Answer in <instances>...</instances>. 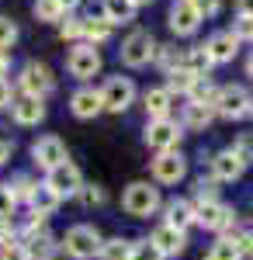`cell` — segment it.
Returning a JSON list of instances; mask_svg holds the SVG:
<instances>
[{"label": "cell", "instance_id": "obj_9", "mask_svg": "<svg viewBox=\"0 0 253 260\" xmlns=\"http://www.w3.org/2000/svg\"><path fill=\"white\" fill-rule=\"evenodd\" d=\"M195 222H201L205 229H215V233H226V229H233L236 215H233L229 205H222V201L215 198V201H198Z\"/></svg>", "mask_w": 253, "mask_h": 260}, {"label": "cell", "instance_id": "obj_18", "mask_svg": "<svg viewBox=\"0 0 253 260\" xmlns=\"http://www.w3.org/2000/svg\"><path fill=\"white\" fill-rule=\"evenodd\" d=\"M149 243H153L163 257H177V253H184V243H187V240H184V233H180V229H174V225H167V222H163V225H156V229H153Z\"/></svg>", "mask_w": 253, "mask_h": 260}, {"label": "cell", "instance_id": "obj_8", "mask_svg": "<svg viewBox=\"0 0 253 260\" xmlns=\"http://www.w3.org/2000/svg\"><path fill=\"white\" fill-rule=\"evenodd\" d=\"M66 70H70V77H77V80H90V77L101 73V52L94 45L80 42L77 49L70 52V59H66Z\"/></svg>", "mask_w": 253, "mask_h": 260}, {"label": "cell", "instance_id": "obj_33", "mask_svg": "<svg viewBox=\"0 0 253 260\" xmlns=\"http://www.w3.org/2000/svg\"><path fill=\"white\" fill-rule=\"evenodd\" d=\"M129 260H167V257H163L149 240H139V243H132V257Z\"/></svg>", "mask_w": 253, "mask_h": 260}, {"label": "cell", "instance_id": "obj_32", "mask_svg": "<svg viewBox=\"0 0 253 260\" xmlns=\"http://www.w3.org/2000/svg\"><path fill=\"white\" fill-rule=\"evenodd\" d=\"M208 257H212V260H243V250H239L233 240H226V236H222V240L212 246V253H208Z\"/></svg>", "mask_w": 253, "mask_h": 260}, {"label": "cell", "instance_id": "obj_26", "mask_svg": "<svg viewBox=\"0 0 253 260\" xmlns=\"http://www.w3.org/2000/svg\"><path fill=\"white\" fill-rule=\"evenodd\" d=\"M104 14H108L111 24L115 21H132L136 18V4L132 0H104Z\"/></svg>", "mask_w": 253, "mask_h": 260}, {"label": "cell", "instance_id": "obj_41", "mask_svg": "<svg viewBox=\"0 0 253 260\" xmlns=\"http://www.w3.org/2000/svg\"><path fill=\"white\" fill-rule=\"evenodd\" d=\"M195 194H198V201H215V177H208V180L201 177V180H198V191H195Z\"/></svg>", "mask_w": 253, "mask_h": 260}, {"label": "cell", "instance_id": "obj_29", "mask_svg": "<svg viewBox=\"0 0 253 260\" xmlns=\"http://www.w3.org/2000/svg\"><path fill=\"white\" fill-rule=\"evenodd\" d=\"M187 98L195 101V104H212V108H215V98H218V87H212V83L205 80V77H198V80H195V87L187 90Z\"/></svg>", "mask_w": 253, "mask_h": 260}, {"label": "cell", "instance_id": "obj_4", "mask_svg": "<svg viewBox=\"0 0 253 260\" xmlns=\"http://www.w3.org/2000/svg\"><path fill=\"white\" fill-rule=\"evenodd\" d=\"M18 87H21V94L45 98V94H52L56 77H52V70H49L45 62H24V66H21V77H18Z\"/></svg>", "mask_w": 253, "mask_h": 260}, {"label": "cell", "instance_id": "obj_45", "mask_svg": "<svg viewBox=\"0 0 253 260\" xmlns=\"http://www.w3.org/2000/svg\"><path fill=\"white\" fill-rule=\"evenodd\" d=\"M236 11L239 18H253V0H236Z\"/></svg>", "mask_w": 253, "mask_h": 260}, {"label": "cell", "instance_id": "obj_5", "mask_svg": "<svg viewBox=\"0 0 253 260\" xmlns=\"http://www.w3.org/2000/svg\"><path fill=\"white\" fill-rule=\"evenodd\" d=\"M156 49L160 45H156V39L149 31H132L129 39L121 42V62L139 70V66H146L149 59H156Z\"/></svg>", "mask_w": 253, "mask_h": 260}, {"label": "cell", "instance_id": "obj_39", "mask_svg": "<svg viewBox=\"0 0 253 260\" xmlns=\"http://www.w3.org/2000/svg\"><path fill=\"white\" fill-rule=\"evenodd\" d=\"M233 35H236V42H253V18L233 21Z\"/></svg>", "mask_w": 253, "mask_h": 260}, {"label": "cell", "instance_id": "obj_38", "mask_svg": "<svg viewBox=\"0 0 253 260\" xmlns=\"http://www.w3.org/2000/svg\"><path fill=\"white\" fill-rule=\"evenodd\" d=\"M80 201H83L87 208H94V205H104V191H101L98 184H83V187H80Z\"/></svg>", "mask_w": 253, "mask_h": 260}, {"label": "cell", "instance_id": "obj_30", "mask_svg": "<svg viewBox=\"0 0 253 260\" xmlns=\"http://www.w3.org/2000/svg\"><path fill=\"white\" fill-rule=\"evenodd\" d=\"M7 187H11V194H14V201H28L31 194H35V187H39V184H35V180L28 177V174H18V177L11 180Z\"/></svg>", "mask_w": 253, "mask_h": 260}, {"label": "cell", "instance_id": "obj_16", "mask_svg": "<svg viewBox=\"0 0 253 260\" xmlns=\"http://www.w3.org/2000/svg\"><path fill=\"white\" fill-rule=\"evenodd\" d=\"M11 115L18 125H39L45 118V104L42 98H31V94H21V98L11 101Z\"/></svg>", "mask_w": 253, "mask_h": 260}, {"label": "cell", "instance_id": "obj_42", "mask_svg": "<svg viewBox=\"0 0 253 260\" xmlns=\"http://www.w3.org/2000/svg\"><path fill=\"white\" fill-rule=\"evenodd\" d=\"M198 14L201 18H212V14H218V0H195Z\"/></svg>", "mask_w": 253, "mask_h": 260}, {"label": "cell", "instance_id": "obj_10", "mask_svg": "<svg viewBox=\"0 0 253 260\" xmlns=\"http://www.w3.org/2000/svg\"><path fill=\"white\" fill-rule=\"evenodd\" d=\"M45 184L56 191L59 198H70V194H80V187H83V177H80L77 167L66 160V163H59V167H52V170H49Z\"/></svg>", "mask_w": 253, "mask_h": 260}, {"label": "cell", "instance_id": "obj_12", "mask_svg": "<svg viewBox=\"0 0 253 260\" xmlns=\"http://www.w3.org/2000/svg\"><path fill=\"white\" fill-rule=\"evenodd\" d=\"M201 14H198L195 0H174V7H170V28H174V35H195L198 28H201Z\"/></svg>", "mask_w": 253, "mask_h": 260}, {"label": "cell", "instance_id": "obj_14", "mask_svg": "<svg viewBox=\"0 0 253 260\" xmlns=\"http://www.w3.org/2000/svg\"><path fill=\"white\" fill-rule=\"evenodd\" d=\"M31 156H35L39 167L52 170L59 163H66V146H62V139H56V136H42V139L31 146Z\"/></svg>", "mask_w": 253, "mask_h": 260}, {"label": "cell", "instance_id": "obj_21", "mask_svg": "<svg viewBox=\"0 0 253 260\" xmlns=\"http://www.w3.org/2000/svg\"><path fill=\"white\" fill-rule=\"evenodd\" d=\"M59 201H62V198H59L49 184H39V187H35V194L28 198V205H31V215L45 219V215H52V212L59 208Z\"/></svg>", "mask_w": 253, "mask_h": 260}, {"label": "cell", "instance_id": "obj_23", "mask_svg": "<svg viewBox=\"0 0 253 260\" xmlns=\"http://www.w3.org/2000/svg\"><path fill=\"white\" fill-rule=\"evenodd\" d=\"M195 222V208H191V201H184V198H174V201H167V225H174V229H187Z\"/></svg>", "mask_w": 253, "mask_h": 260}, {"label": "cell", "instance_id": "obj_11", "mask_svg": "<svg viewBox=\"0 0 253 260\" xmlns=\"http://www.w3.org/2000/svg\"><path fill=\"white\" fill-rule=\"evenodd\" d=\"M24 250H28V257L35 260H45L49 253H52V236H49V229H45V219H39V215H31V222H28V229H24Z\"/></svg>", "mask_w": 253, "mask_h": 260}, {"label": "cell", "instance_id": "obj_31", "mask_svg": "<svg viewBox=\"0 0 253 260\" xmlns=\"http://www.w3.org/2000/svg\"><path fill=\"white\" fill-rule=\"evenodd\" d=\"M35 18L39 21H62L66 11L59 7V0H35Z\"/></svg>", "mask_w": 253, "mask_h": 260}, {"label": "cell", "instance_id": "obj_52", "mask_svg": "<svg viewBox=\"0 0 253 260\" xmlns=\"http://www.w3.org/2000/svg\"><path fill=\"white\" fill-rule=\"evenodd\" d=\"M208 260H212V257H208Z\"/></svg>", "mask_w": 253, "mask_h": 260}, {"label": "cell", "instance_id": "obj_50", "mask_svg": "<svg viewBox=\"0 0 253 260\" xmlns=\"http://www.w3.org/2000/svg\"><path fill=\"white\" fill-rule=\"evenodd\" d=\"M246 253L253 257V233H250V243H246Z\"/></svg>", "mask_w": 253, "mask_h": 260}, {"label": "cell", "instance_id": "obj_51", "mask_svg": "<svg viewBox=\"0 0 253 260\" xmlns=\"http://www.w3.org/2000/svg\"><path fill=\"white\" fill-rule=\"evenodd\" d=\"M132 4H136V7H142V4H153V0H132Z\"/></svg>", "mask_w": 253, "mask_h": 260}, {"label": "cell", "instance_id": "obj_37", "mask_svg": "<svg viewBox=\"0 0 253 260\" xmlns=\"http://www.w3.org/2000/svg\"><path fill=\"white\" fill-rule=\"evenodd\" d=\"M59 35H62V39H70V42L83 39V21H80V18H70V14H66L62 28H59Z\"/></svg>", "mask_w": 253, "mask_h": 260}, {"label": "cell", "instance_id": "obj_1", "mask_svg": "<svg viewBox=\"0 0 253 260\" xmlns=\"http://www.w3.org/2000/svg\"><path fill=\"white\" fill-rule=\"evenodd\" d=\"M121 208H125L129 215H136V219L153 215L156 208H160V187L146 184V180L129 184V187H125V194H121Z\"/></svg>", "mask_w": 253, "mask_h": 260}, {"label": "cell", "instance_id": "obj_43", "mask_svg": "<svg viewBox=\"0 0 253 260\" xmlns=\"http://www.w3.org/2000/svg\"><path fill=\"white\" fill-rule=\"evenodd\" d=\"M11 243H18L14 229H11V222H0V250H4V246H11Z\"/></svg>", "mask_w": 253, "mask_h": 260}, {"label": "cell", "instance_id": "obj_48", "mask_svg": "<svg viewBox=\"0 0 253 260\" xmlns=\"http://www.w3.org/2000/svg\"><path fill=\"white\" fill-rule=\"evenodd\" d=\"M80 0H59V7H62V11H66V14H70V11H73V7H77Z\"/></svg>", "mask_w": 253, "mask_h": 260}, {"label": "cell", "instance_id": "obj_47", "mask_svg": "<svg viewBox=\"0 0 253 260\" xmlns=\"http://www.w3.org/2000/svg\"><path fill=\"white\" fill-rule=\"evenodd\" d=\"M7 66H11V56H7V52H4V49H0V77H4V73H7Z\"/></svg>", "mask_w": 253, "mask_h": 260}, {"label": "cell", "instance_id": "obj_22", "mask_svg": "<svg viewBox=\"0 0 253 260\" xmlns=\"http://www.w3.org/2000/svg\"><path fill=\"white\" fill-rule=\"evenodd\" d=\"M215 118V108L212 104H184V128H195V132H205Z\"/></svg>", "mask_w": 253, "mask_h": 260}, {"label": "cell", "instance_id": "obj_35", "mask_svg": "<svg viewBox=\"0 0 253 260\" xmlns=\"http://www.w3.org/2000/svg\"><path fill=\"white\" fill-rule=\"evenodd\" d=\"M14 194H11V187L7 184H0V222H11V215H14Z\"/></svg>", "mask_w": 253, "mask_h": 260}, {"label": "cell", "instance_id": "obj_17", "mask_svg": "<svg viewBox=\"0 0 253 260\" xmlns=\"http://www.w3.org/2000/svg\"><path fill=\"white\" fill-rule=\"evenodd\" d=\"M70 111H73L77 118H98L101 111H104L101 90H94V87H80L77 94L70 98Z\"/></svg>", "mask_w": 253, "mask_h": 260}, {"label": "cell", "instance_id": "obj_15", "mask_svg": "<svg viewBox=\"0 0 253 260\" xmlns=\"http://www.w3.org/2000/svg\"><path fill=\"white\" fill-rule=\"evenodd\" d=\"M205 52H208L212 66H215V62H233L236 52H239V42H236L233 31H215L212 39L205 42Z\"/></svg>", "mask_w": 253, "mask_h": 260}, {"label": "cell", "instance_id": "obj_28", "mask_svg": "<svg viewBox=\"0 0 253 260\" xmlns=\"http://www.w3.org/2000/svg\"><path fill=\"white\" fill-rule=\"evenodd\" d=\"M195 73H187V70H170V73H167V90H170V94H187V90H191V87H195Z\"/></svg>", "mask_w": 253, "mask_h": 260}, {"label": "cell", "instance_id": "obj_49", "mask_svg": "<svg viewBox=\"0 0 253 260\" xmlns=\"http://www.w3.org/2000/svg\"><path fill=\"white\" fill-rule=\"evenodd\" d=\"M246 73H250V77H253V56H250V59H246Z\"/></svg>", "mask_w": 253, "mask_h": 260}, {"label": "cell", "instance_id": "obj_2", "mask_svg": "<svg viewBox=\"0 0 253 260\" xmlns=\"http://www.w3.org/2000/svg\"><path fill=\"white\" fill-rule=\"evenodd\" d=\"M101 233L94 229V225H73L70 233H66V253L73 260H90V257H98L101 253Z\"/></svg>", "mask_w": 253, "mask_h": 260}, {"label": "cell", "instance_id": "obj_24", "mask_svg": "<svg viewBox=\"0 0 253 260\" xmlns=\"http://www.w3.org/2000/svg\"><path fill=\"white\" fill-rule=\"evenodd\" d=\"M180 70H187V73H195V77H205V73L212 70V59H208L205 45H195V49H184V62H180Z\"/></svg>", "mask_w": 253, "mask_h": 260}, {"label": "cell", "instance_id": "obj_7", "mask_svg": "<svg viewBox=\"0 0 253 260\" xmlns=\"http://www.w3.org/2000/svg\"><path fill=\"white\" fill-rule=\"evenodd\" d=\"M180 125L170 118H160V121H149L146 125V146L149 149H156V153H170V149H177L180 146Z\"/></svg>", "mask_w": 253, "mask_h": 260}, {"label": "cell", "instance_id": "obj_46", "mask_svg": "<svg viewBox=\"0 0 253 260\" xmlns=\"http://www.w3.org/2000/svg\"><path fill=\"white\" fill-rule=\"evenodd\" d=\"M11 153H14V146H11L7 139H0V167H4V163L11 160Z\"/></svg>", "mask_w": 253, "mask_h": 260}, {"label": "cell", "instance_id": "obj_13", "mask_svg": "<svg viewBox=\"0 0 253 260\" xmlns=\"http://www.w3.org/2000/svg\"><path fill=\"white\" fill-rule=\"evenodd\" d=\"M187 174V160L177 153V149H170V153H160L153 160V177L160 180V184H177V180Z\"/></svg>", "mask_w": 253, "mask_h": 260}, {"label": "cell", "instance_id": "obj_19", "mask_svg": "<svg viewBox=\"0 0 253 260\" xmlns=\"http://www.w3.org/2000/svg\"><path fill=\"white\" fill-rule=\"evenodd\" d=\"M243 170H246V163L239 160L233 149H222V153L212 156V177L215 180H239Z\"/></svg>", "mask_w": 253, "mask_h": 260}, {"label": "cell", "instance_id": "obj_6", "mask_svg": "<svg viewBox=\"0 0 253 260\" xmlns=\"http://www.w3.org/2000/svg\"><path fill=\"white\" fill-rule=\"evenodd\" d=\"M101 101H104V111L121 115L136 101V83L129 80V77H108V83L101 87Z\"/></svg>", "mask_w": 253, "mask_h": 260}, {"label": "cell", "instance_id": "obj_40", "mask_svg": "<svg viewBox=\"0 0 253 260\" xmlns=\"http://www.w3.org/2000/svg\"><path fill=\"white\" fill-rule=\"evenodd\" d=\"M0 260H31L28 257V250H24V243H11V246H4V250H0Z\"/></svg>", "mask_w": 253, "mask_h": 260}, {"label": "cell", "instance_id": "obj_3", "mask_svg": "<svg viewBox=\"0 0 253 260\" xmlns=\"http://www.w3.org/2000/svg\"><path fill=\"white\" fill-rule=\"evenodd\" d=\"M253 111V98L239 87V83H226L218 87V98H215V115L222 118H243Z\"/></svg>", "mask_w": 253, "mask_h": 260}, {"label": "cell", "instance_id": "obj_36", "mask_svg": "<svg viewBox=\"0 0 253 260\" xmlns=\"http://www.w3.org/2000/svg\"><path fill=\"white\" fill-rule=\"evenodd\" d=\"M233 153H236V156H239L243 163H250V160H253V132H243V136L236 139Z\"/></svg>", "mask_w": 253, "mask_h": 260}, {"label": "cell", "instance_id": "obj_27", "mask_svg": "<svg viewBox=\"0 0 253 260\" xmlns=\"http://www.w3.org/2000/svg\"><path fill=\"white\" fill-rule=\"evenodd\" d=\"M101 260H129L132 257V243L129 240H108V243H101Z\"/></svg>", "mask_w": 253, "mask_h": 260}, {"label": "cell", "instance_id": "obj_34", "mask_svg": "<svg viewBox=\"0 0 253 260\" xmlns=\"http://www.w3.org/2000/svg\"><path fill=\"white\" fill-rule=\"evenodd\" d=\"M14 42H18V24H14L11 18H0V49L7 52Z\"/></svg>", "mask_w": 253, "mask_h": 260}, {"label": "cell", "instance_id": "obj_25", "mask_svg": "<svg viewBox=\"0 0 253 260\" xmlns=\"http://www.w3.org/2000/svg\"><path fill=\"white\" fill-rule=\"evenodd\" d=\"M111 31H115L111 21L83 18V39H87V45H101V42H108V39H111Z\"/></svg>", "mask_w": 253, "mask_h": 260}, {"label": "cell", "instance_id": "obj_44", "mask_svg": "<svg viewBox=\"0 0 253 260\" xmlns=\"http://www.w3.org/2000/svg\"><path fill=\"white\" fill-rule=\"evenodd\" d=\"M11 101H14V90H11V83L0 77V108H11Z\"/></svg>", "mask_w": 253, "mask_h": 260}, {"label": "cell", "instance_id": "obj_20", "mask_svg": "<svg viewBox=\"0 0 253 260\" xmlns=\"http://www.w3.org/2000/svg\"><path fill=\"white\" fill-rule=\"evenodd\" d=\"M142 104H146V115H149V121L170 118V108H174V94H170L167 87H149V90H146V98H142Z\"/></svg>", "mask_w": 253, "mask_h": 260}]
</instances>
